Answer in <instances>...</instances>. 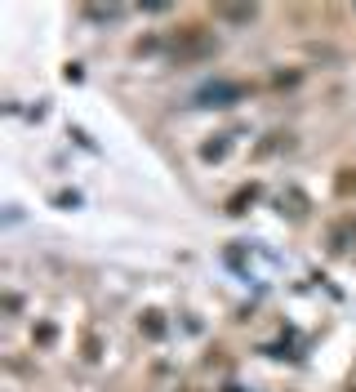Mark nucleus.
Returning <instances> with one entry per match:
<instances>
[{"label":"nucleus","mask_w":356,"mask_h":392,"mask_svg":"<svg viewBox=\"0 0 356 392\" xmlns=\"http://www.w3.org/2000/svg\"><path fill=\"white\" fill-rule=\"evenodd\" d=\"M254 196H258V188H254V183H249V188H241V192L227 201V214H245V205L254 201Z\"/></svg>","instance_id":"nucleus-1"}]
</instances>
